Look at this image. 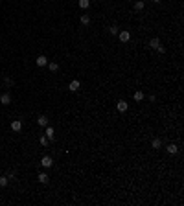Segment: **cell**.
<instances>
[{"label":"cell","instance_id":"14","mask_svg":"<svg viewBox=\"0 0 184 206\" xmlns=\"http://www.w3.org/2000/svg\"><path fill=\"white\" fill-rule=\"evenodd\" d=\"M149 46H151L153 50H157L158 46H160V41H158L157 37H155V39H151V41H149Z\"/></svg>","mask_w":184,"mask_h":206},{"label":"cell","instance_id":"10","mask_svg":"<svg viewBox=\"0 0 184 206\" xmlns=\"http://www.w3.org/2000/svg\"><path fill=\"white\" fill-rule=\"evenodd\" d=\"M48 180H50L48 173H39V182L41 184H48Z\"/></svg>","mask_w":184,"mask_h":206},{"label":"cell","instance_id":"11","mask_svg":"<svg viewBox=\"0 0 184 206\" xmlns=\"http://www.w3.org/2000/svg\"><path fill=\"white\" fill-rule=\"evenodd\" d=\"M144 8H146V4H144V0H136V2H135V11H142Z\"/></svg>","mask_w":184,"mask_h":206},{"label":"cell","instance_id":"2","mask_svg":"<svg viewBox=\"0 0 184 206\" xmlns=\"http://www.w3.org/2000/svg\"><path fill=\"white\" fill-rule=\"evenodd\" d=\"M41 166H42V168H52V166H53L52 157H48V155H46V157H42L41 158Z\"/></svg>","mask_w":184,"mask_h":206},{"label":"cell","instance_id":"3","mask_svg":"<svg viewBox=\"0 0 184 206\" xmlns=\"http://www.w3.org/2000/svg\"><path fill=\"white\" fill-rule=\"evenodd\" d=\"M116 109H118V110H120V112H125V110L129 109V103L125 101V99H120V101H118V103H116Z\"/></svg>","mask_w":184,"mask_h":206},{"label":"cell","instance_id":"1","mask_svg":"<svg viewBox=\"0 0 184 206\" xmlns=\"http://www.w3.org/2000/svg\"><path fill=\"white\" fill-rule=\"evenodd\" d=\"M118 37H120V42H129V41H131V33H129L127 29L118 31Z\"/></svg>","mask_w":184,"mask_h":206},{"label":"cell","instance_id":"13","mask_svg":"<svg viewBox=\"0 0 184 206\" xmlns=\"http://www.w3.org/2000/svg\"><path fill=\"white\" fill-rule=\"evenodd\" d=\"M8 182H9V177L8 175H2V177H0V188H6Z\"/></svg>","mask_w":184,"mask_h":206},{"label":"cell","instance_id":"7","mask_svg":"<svg viewBox=\"0 0 184 206\" xmlns=\"http://www.w3.org/2000/svg\"><path fill=\"white\" fill-rule=\"evenodd\" d=\"M79 87H81V83H79L77 79H74V81H70V85H68L70 92H76V90H79Z\"/></svg>","mask_w":184,"mask_h":206},{"label":"cell","instance_id":"21","mask_svg":"<svg viewBox=\"0 0 184 206\" xmlns=\"http://www.w3.org/2000/svg\"><path fill=\"white\" fill-rule=\"evenodd\" d=\"M39 142H41V145H44V147H46V145L50 144V140H48L46 136H41V138H39Z\"/></svg>","mask_w":184,"mask_h":206},{"label":"cell","instance_id":"19","mask_svg":"<svg viewBox=\"0 0 184 206\" xmlns=\"http://www.w3.org/2000/svg\"><path fill=\"white\" fill-rule=\"evenodd\" d=\"M48 70H52V72H57V70H59V64H57V63H48Z\"/></svg>","mask_w":184,"mask_h":206},{"label":"cell","instance_id":"8","mask_svg":"<svg viewBox=\"0 0 184 206\" xmlns=\"http://www.w3.org/2000/svg\"><path fill=\"white\" fill-rule=\"evenodd\" d=\"M35 63H37V66H46V64H48V59L44 57V55H39V57L35 59Z\"/></svg>","mask_w":184,"mask_h":206},{"label":"cell","instance_id":"4","mask_svg":"<svg viewBox=\"0 0 184 206\" xmlns=\"http://www.w3.org/2000/svg\"><path fill=\"white\" fill-rule=\"evenodd\" d=\"M44 133H46L44 136H46V138L50 140V142H52V140L55 138V131H53V127H50V125H46V131H44Z\"/></svg>","mask_w":184,"mask_h":206},{"label":"cell","instance_id":"23","mask_svg":"<svg viewBox=\"0 0 184 206\" xmlns=\"http://www.w3.org/2000/svg\"><path fill=\"white\" fill-rule=\"evenodd\" d=\"M153 2H157V4H158V2H162V0H153Z\"/></svg>","mask_w":184,"mask_h":206},{"label":"cell","instance_id":"17","mask_svg":"<svg viewBox=\"0 0 184 206\" xmlns=\"http://www.w3.org/2000/svg\"><path fill=\"white\" fill-rule=\"evenodd\" d=\"M79 21H81L83 26H88V24H90V17H88V15H81V18H79Z\"/></svg>","mask_w":184,"mask_h":206},{"label":"cell","instance_id":"16","mask_svg":"<svg viewBox=\"0 0 184 206\" xmlns=\"http://www.w3.org/2000/svg\"><path fill=\"white\" fill-rule=\"evenodd\" d=\"M133 98H135V101H144V92H142V90H136Z\"/></svg>","mask_w":184,"mask_h":206},{"label":"cell","instance_id":"5","mask_svg":"<svg viewBox=\"0 0 184 206\" xmlns=\"http://www.w3.org/2000/svg\"><path fill=\"white\" fill-rule=\"evenodd\" d=\"M0 103H2V105H9V103H11V94L4 92L2 96H0Z\"/></svg>","mask_w":184,"mask_h":206},{"label":"cell","instance_id":"20","mask_svg":"<svg viewBox=\"0 0 184 206\" xmlns=\"http://www.w3.org/2000/svg\"><path fill=\"white\" fill-rule=\"evenodd\" d=\"M118 31H120L118 26H111V28H109V33H111V35H118Z\"/></svg>","mask_w":184,"mask_h":206},{"label":"cell","instance_id":"15","mask_svg":"<svg viewBox=\"0 0 184 206\" xmlns=\"http://www.w3.org/2000/svg\"><path fill=\"white\" fill-rule=\"evenodd\" d=\"M151 147H153V149H160V147H162L160 138H155V140H153V142H151Z\"/></svg>","mask_w":184,"mask_h":206},{"label":"cell","instance_id":"18","mask_svg":"<svg viewBox=\"0 0 184 206\" xmlns=\"http://www.w3.org/2000/svg\"><path fill=\"white\" fill-rule=\"evenodd\" d=\"M88 6H90V0H79V8L81 9H87Z\"/></svg>","mask_w":184,"mask_h":206},{"label":"cell","instance_id":"22","mask_svg":"<svg viewBox=\"0 0 184 206\" xmlns=\"http://www.w3.org/2000/svg\"><path fill=\"white\" fill-rule=\"evenodd\" d=\"M157 52H158V53H164V52H166V48H164V46H162V44H160V46H158V48H157Z\"/></svg>","mask_w":184,"mask_h":206},{"label":"cell","instance_id":"6","mask_svg":"<svg viewBox=\"0 0 184 206\" xmlns=\"http://www.w3.org/2000/svg\"><path fill=\"white\" fill-rule=\"evenodd\" d=\"M11 129L15 131V133H18V131L22 129V122H21V120H13V122H11Z\"/></svg>","mask_w":184,"mask_h":206},{"label":"cell","instance_id":"12","mask_svg":"<svg viewBox=\"0 0 184 206\" xmlns=\"http://www.w3.org/2000/svg\"><path fill=\"white\" fill-rule=\"evenodd\" d=\"M37 123L41 125V127H46V125H48V118L46 116H39L37 118Z\"/></svg>","mask_w":184,"mask_h":206},{"label":"cell","instance_id":"9","mask_svg":"<svg viewBox=\"0 0 184 206\" xmlns=\"http://www.w3.org/2000/svg\"><path fill=\"white\" fill-rule=\"evenodd\" d=\"M166 149H168V153H170V155H177L179 153V145L177 144H170Z\"/></svg>","mask_w":184,"mask_h":206}]
</instances>
